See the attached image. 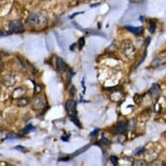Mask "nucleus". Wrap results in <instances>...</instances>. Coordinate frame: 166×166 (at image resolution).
Here are the masks:
<instances>
[{
	"mask_svg": "<svg viewBox=\"0 0 166 166\" xmlns=\"http://www.w3.org/2000/svg\"><path fill=\"white\" fill-rule=\"evenodd\" d=\"M69 160V157H65V158H61V159H59V161H67V160Z\"/></svg>",
	"mask_w": 166,
	"mask_h": 166,
	"instance_id": "bb28decb",
	"label": "nucleus"
},
{
	"mask_svg": "<svg viewBox=\"0 0 166 166\" xmlns=\"http://www.w3.org/2000/svg\"><path fill=\"white\" fill-rule=\"evenodd\" d=\"M128 125L127 123L125 121H121L118 124L117 128L115 130V133L116 134H122L125 133L127 130Z\"/></svg>",
	"mask_w": 166,
	"mask_h": 166,
	"instance_id": "9b49d317",
	"label": "nucleus"
},
{
	"mask_svg": "<svg viewBox=\"0 0 166 166\" xmlns=\"http://www.w3.org/2000/svg\"><path fill=\"white\" fill-rule=\"evenodd\" d=\"M165 100H166V98H165Z\"/></svg>",
	"mask_w": 166,
	"mask_h": 166,
	"instance_id": "c756f323",
	"label": "nucleus"
},
{
	"mask_svg": "<svg viewBox=\"0 0 166 166\" xmlns=\"http://www.w3.org/2000/svg\"><path fill=\"white\" fill-rule=\"evenodd\" d=\"M89 146H90V145L89 144V145H86V146L83 147L82 148H80V149H78V151H76L74 153V154L72 155V156H76V155H80V154H82V153L84 152L85 151H86L88 149L89 147Z\"/></svg>",
	"mask_w": 166,
	"mask_h": 166,
	"instance_id": "2eb2a0df",
	"label": "nucleus"
},
{
	"mask_svg": "<svg viewBox=\"0 0 166 166\" xmlns=\"http://www.w3.org/2000/svg\"><path fill=\"white\" fill-rule=\"evenodd\" d=\"M125 28L130 31L132 33H133L134 35L139 36L142 35L143 33V27H134L131 26V25H126Z\"/></svg>",
	"mask_w": 166,
	"mask_h": 166,
	"instance_id": "9d476101",
	"label": "nucleus"
},
{
	"mask_svg": "<svg viewBox=\"0 0 166 166\" xmlns=\"http://www.w3.org/2000/svg\"><path fill=\"white\" fill-rule=\"evenodd\" d=\"M135 166H145V165H147V163L145 160H138L134 161V163L133 164Z\"/></svg>",
	"mask_w": 166,
	"mask_h": 166,
	"instance_id": "dca6fc26",
	"label": "nucleus"
},
{
	"mask_svg": "<svg viewBox=\"0 0 166 166\" xmlns=\"http://www.w3.org/2000/svg\"><path fill=\"white\" fill-rule=\"evenodd\" d=\"M47 17L41 12H32L27 19V24L29 27L36 29L44 28L47 24Z\"/></svg>",
	"mask_w": 166,
	"mask_h": 166,
	"instance_id": "f257e3e1",
	"label": "nucleus"
},
{
	"mask_svg": "<svg viewBox=\"0 0 166 166\" xmlns=\"http://www.w3.org/2000/svg\"><path fill=\"white\" fill-rule=\"evenodd\" d=\"M76 89L75 87V86H72V87L70 88V94L72 96H74L75 94H76Z\"/></svg>",
	"mask_w": 166,
	"mask_h": 166,
	"instance_id": "4be33fe9",
	"label": "nucleus"
},
{
	"mask_svg": "<svg viewBox=\"0 0 166 166\" xmlns=\"http://www.w3.org/2000/svg\"><path fill=\"white\" fill-rule=\"evenodd\" d=\"M66 112L70 114V116H76L77 114L76 111V103L74 100H69L65 105Z\"/></svg>",
	"mask_w": 166,
	"mask_h": 166,
	"instance_id": "39448f33",
	"label": "nucleus"
},
{
	"mask_svg": "<svg viewBox=\"0 0 166 166\" xmlns=\"http://www.w3.org/2000/svg\"><path fill=\"white\" fill-rule=\"evenodd\" d=\"M24 90L21 87L16 89L15 91H14L13 93H12V97L15 99H20V98H22V95H24Z\"/></svg>",
	"mask_w": 166,
	"mask_h": 166,
	"instance_id": "f8f14e48",
	"label": "nucleus"
},
{
	"mask_svg": "<svg viewBox=\"0 0 166 166\" xmlns=\"http://www.w3.org/2000/svg\"><path fill=\"white\" fill-rule=\"evenodd\" d=\"M44 105V100L42 99V97L37 96L33 98L31 102L32 108L34 110H39L42 108Z\"/></svg>",
	"mask_w": 166,
	"mask_h": 166,
	"instance_id": "0eeeda50",
	"label": "nucleus"
},
{
	"mask_svg": "<svg viewBox=\"0 0 166 166\" xmlns=\"http://www.w3.org/2000/svg\"><path fill=\"white\" fill-rule=\"evenodd\" d=\"M144 151H145V148H141L139 150H138V151H137L135 152V155L136 156H139V155H142Z\"/></svg>",
	"mask_w": 166,
	"mask_h": 166,
	"instance_id": "5701e85b",
	"label": "nucleus"
},
{
	"mask_svg": "<svg viewBox=\"0 0 166 166\" xmlns=\"http://www.w3.org/2000/svg\"><path fill=\"white\" fill-rule=\"evenodd\" d=\"M101 141H102V143H104V144H107V143H108V140L104 138V135H103V138H102Z\"/></svg>",
	"mask_w": 166,
	"mask_h": 166,
	"instance_id": "a878e982",
	"label": "nucleus"
},
{
	"mask_svg": "<svg viewBox=\"0 0 166 166\" xmlns=\"http://www.w3.org/2000/svg\"><path fill=\"white\" fill-rule=\"evenodd\" d=\"M16 150H18V151H20L21 152H24L25 151V148L22 147V146H17L16 148Z\"/></svg>",
	"mask_w": 166,
	"mask_h": 166,
	"instance_id": "393cba45",
	"label": "nucleus"
},
{
	"mask_svg": "<svg viewBox=\"0 0 166 166\" xmlns=\"http://www.w3.org/2000/svg\"><path fill=\"white\" fill-rule=\"evenodd\" d=\"M99 129H95L94 131L92 132L90 135L92 136V137H96V136L98 135V133H99Z\"/></svg>",
	"mask_w": 166,
	"mask_h": 166,
	"instance_id": "b1692460",
	"label": "nucleus"
},
{
	"mask_svg": "<svg viewBox=\"0 0 166 166\" xmlns=\"http://www.w3.org/2000/svg\"><path fill=\"white\" fill-rule=\"evenodd\" d=\"M74 73L72 70H69V71H68L67 74V80L68 81V82H69V83L71 82L72 78V76H74Z\"/></svg>",
	"mask_w": 166,
	"mask_h": 166,
	"instance_id": "6ab92c4d",
	"label": "nucleus"
},
{
	"mask_svg": "<svg viewBox=\"0 0 166 166\" xmlns=\"http://www.w3.org/2000/svg\"><path fill=\"white\" fill-rule=\"evenodd\" d=\"M166 64V57H159L155 58L154 60L151 63V67L152 68H158L160 67H161L163 65H165Z\"/></svg>",
	"mask_w": 166,
	"mask_h": 166,
	"instance_id": "1a4fd4ad",
	"label": "nucleus"
},
{
	"mask_svg": "<svg viewBox=\"0 0 166 166\" xmlns=\"http://www.w3.org/2000/svg\"><path fill=\"white\" fill-rule=\"evenodd\" d=\"M8 28L11 33H22L24 31V24L20 20L11 21L8 24Z\"/></svg>",
	"mask_w": 166,
	"mask_h": 166,
	"instance_id": "7ed1b4c3",
	"label": "nucleus"
},
{
	"mask_svg": "<svg viewBox=\"0 0 166 166\" xmlns=\"http://www.w3.org/2000/svg\"><path fill=\"white\" fill-rule=\"evenodd\" d=\"M122 52L125 56L130 59H132L135 57L136 54V50L134 45L132 43L131 41L126 40L123 41L121 46Z\"/></svg>",
	"mask_w": 166,
	"mask_h": 166,
	"instance_id": "f03ea898",
	"label": "nucleus"
},
{
	"mask_svg": "<svg viewBox=\"0 0 166 166\" xmlns=\"http://www.w3.org/2000/svg\"><path fill=\"white\" fill-rule=\"evenodd\" d=\"M70 121L72 122H73L75 125L78 126L79 128L82 127V126H81V124H80V121H78V119H77V117H76V116H70Z\"/></svg>",
	"mask_w": 166,
	"mask_h": 166,
	"instance_id": "a211bd4d",
	"label": "nucleus"
},
{
	"mask_svg": "<svg viewBox=\"0 0 166 166\" xmlns=\"http://www.w3.org/2000/svg\"><path fill=\"white\" fill-rule=\"evenodd\" d=\"M75 46V44H72V46H70V50H74V46Z\"/></svg>",
	"mask_w": 166,
	"mask_h": 166,
	"instance_id": "c85d7f7f",
	"label": "nucleus"
},
{
	"mask_svg": "<svg viewBox=\"0 0 166 166\" xmlns=\"http://www.w3.org/2000/svg\"><path fill=\"white\" fill-rule=\"evenodd\" d=\"M17 79L16 76L12 74H7L4 76L2 78V83L7 87H11L15 85Z\"/></svg>",
	"mask_w": 166,
	"mask_h": 166,
	"instance_id": "423d86ee",
	"label": "nucleus"
},
{
	"mask_svg": "<svg viewBox=\"0 0 166 166\" xmlns=\"http://www.w3.org/2000/svg\"><path fill=\"white\" fill-rule=\"evenodd\" d=\"M110 161H112V163L114 165H117V161H118V158L116 156H111L109 158Z\"/></svg>",
	"mask_w": 166,
	"mask_h": 166,
	"instance_id": "412c9836",
	"label": "nucleus"
},
{
	"mask_svg": "<svg viewBox=\"0 0 166 166\" xmlns=\"http://www.w3.org/2000/svg\"><path fill=\"white\" fill-rule=\"evenodd\" d=\"M55 65H56L57 70L59 72H61V73H63L67 69L66 63L64 62L61 57H57L56 58V59H55Z\"/></svg>",
	"mask_w": 166,
	"mask_h": 166,
	"instance_id": "6e6552de",
	"label": "nucleus"
},
{
	"mask_svg": "<svg viewBox=\"0 0 166 166\" xmlns=\"http://www.w3.org/2000/svg\"><path fill=\"white\" fill-rule=\"evenodd\" d=\"M149 24H150V28H149V31L151 33H153L155 32V29H156V22H155L153 20H149Z\"/></svg>",
	"mask_w": 166,
	"mask_h": 166,
	"instance_id": "f3484780",
	"label": "nucleus"
},
{
	"mask_svg": "<svg viewBox=\"0 0 166 166\" xmlns=\"http://www.w3.org/2000/svg\"><path fill=\"white\" fill-rule=\"evenodd\" d=\"M161 93V89L159 84L153 83L150 90L148 91V95L152 99H156L160 96Z\"/></svg>",
	"mask_w": 166,
	"mask_h": 166,
	"instance_id": "20e7f679",
	"label": "nucleus"
},
{
	"mask_svg": "<svg viewBox=\"0 0 166 166\" xmlns=\"http://www.w3.org/2000/svg\"><path fill=\"white\" fill-rule=\"evenodd\" d=\"M35 129H36L32 125H28L24 128V129L22 130V132H23L24 134H27L31 132H33L34 130H35Z\"/></svg>",
	"mask_w": 166,
	"mask_h": 166,
	"instance_id": "4468645a",
	"label": "nucleus"
},
{
	"mask_svg": "<svg viewBox=\"0 0 166 166\" xmlns=\"http://www.w3.org/2000/svg\"><path fill=\"white\" fill-rule=\"evenodd\" d=\"M100 4V3H96V4H93V5H91V7H96L97 5H99Z\"/></svg>",
	"mask_w": 166,
	"mask_h": 166,
	"instance_id": "cd10ccee",
	"label": "nucleus"
},
{
	"mask_svg": "<svg viewBox=\"0 0 166 166\" xmlns=\"http://www.w3.org/2000/svg\"><path fill=\"white\" fill-rule=\"evenodd\" d=\"M29 101L28 98L22 97L18 99L17 104H18L19 107H25V106H26L29 104Z\"/></svg>",
	"mask_w": 166,
	"mask_h": 166,
	"instance_id": "ddd939ff",
	"label": "nucleus"
},
{
	"mask_svg": "<svg viewBox=\"0 0 166 166\" xmlns=\"http://www.w3.org/2000/svg\"><path fill=\"white\" fill-rule=\"evenodd\" d=\"M85 44V39L83 37L80 38L78 41V45H79V50H81L82 48L83 47V46Z\"/></svg>",
	"mask_w": 166,
	"mask_h": 166,
	"instance_id": "aec40b11",
	"label": "nucleus"
}]
</instances>
